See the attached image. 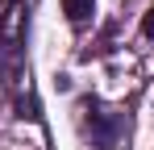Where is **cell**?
I'll list each match as a JSON object with an SVG mask.
<instances>
[{"label":"cell","instance_id":"1","mask_svg":"<svg viewBox=\"0 0 154 150\" xmlns=\"http://www.w3.org/2000/svg\"><path fill=\"white\" fill-rule=\"evenodd\" d=\"M63 13H67V21L83 25L88 17H92V0H63Z\"/></svg>","mask_w":154,"mask_h":150},{"label":"cell","instance_id":"2","mask_svg":"<svg viewBox=\"0 0 154 150\" xmlns=\"http://www.w3.org/2000/svg\"><path fill=\"white\" fill-rule=\"evenodd\" d=\"M142 33H146V38H154V8L142 17Z\"/></svg>","mask_w":154,"mask_h":150}]
</instances>
